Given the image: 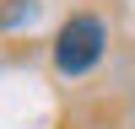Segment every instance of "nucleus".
Masks as SVG:
<instances>
[{"mask_svg": "<svg viewBox=\"0 0 135 129\" xmlns=\"http://www.w3.org/2000/svg\"><path fill=\"white\" fill-rule=\"evenodd\" d=\"M103 49H108V27H103V16H92V11L65 16L60 32H54V43H49L60 75H86L97 59H103Z\"/></svg>", "mask_w": 135, "mask_h": 129, "instance_id": "f257e3e1", "label": "nucleus"}]
</instances>
